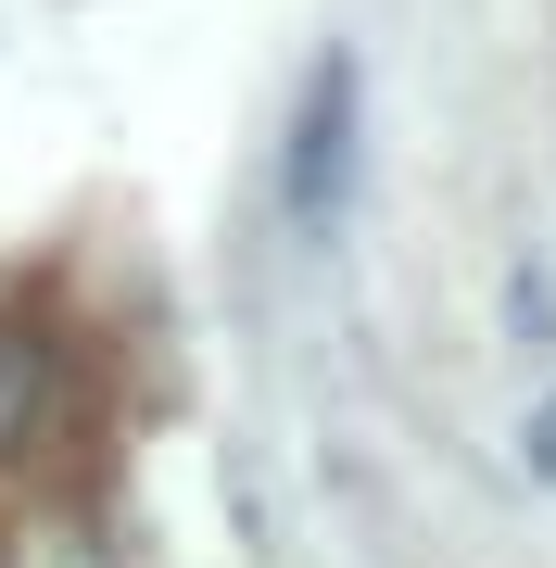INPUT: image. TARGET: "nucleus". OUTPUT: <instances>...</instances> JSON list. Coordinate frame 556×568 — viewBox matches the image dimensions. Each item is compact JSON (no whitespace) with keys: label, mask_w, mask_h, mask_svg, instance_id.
<instances>
[{"label":"nucleus","mask_w":556,"mask_h":568,"mask_svg":"<svg viewBox=\"0 0 556 568\" xmlns=\"http://www.w3.org/2000/svg\"><path fill=\"white\" fill-rule=\"evenodd\" d=\"M279 203H291V241H342V215H354V51H316L304 63Z\"/></svg>","instance_id":"obj_1"},{"label":"nucleus","mask_w":556,"mask_h":568,"mask_svg":"<svg viewBox=\"0 0 556 568\" xmlns=\"http://www.w3.org/2000/svg\"><path fill=\"white\" fill-rule=\"evenodd\" d=\"M63 429V342L39 316H0V467Z\"/></svg>","instance_id":"obj_2"},{"label":"nucleus","mask_w":556,"mask_h":568,"mask_svg":"<svg viewBox=\"0 0 556 568\" xmlns=\"http://www.w3.org/2000/svg\"><path fill=\"white\" fill-rule=\"evenodd\" d=\"M532 455H544V480H556V405H544V417H532Z\"/></svg>","instance_id":"obj_3"}]
</instances>
